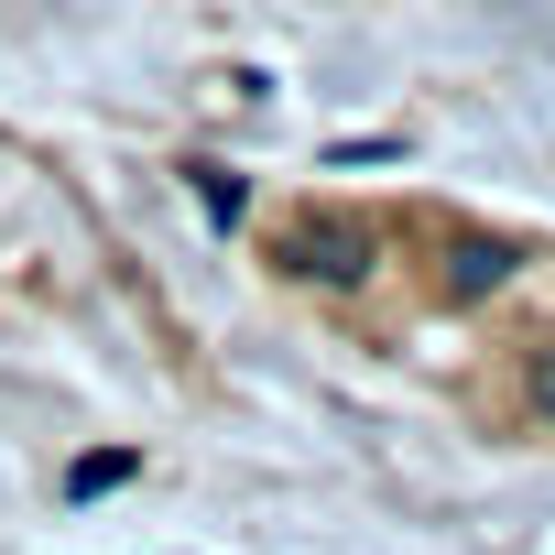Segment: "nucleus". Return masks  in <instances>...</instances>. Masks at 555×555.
I'll return each instance as SVG.
<instances>
[{
    "label": "nucleus",
    "mask_w": 555,
    "mask_h": 555,
    "mask_svg": "<svg viewBox=\"0 0 555 555\" xmlns=\"http://www.w3.org/2000/svg\"><path fill=\"white\" fill-rule=\"evenodd\" d=\"M261 272L382 360L436 371L490 436L555 447V240L457 196L306 185L261 218Z\"/></svg>",
    "instance_id": "nucleus-1"
}]
</instances>
